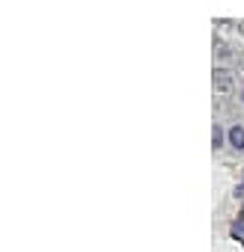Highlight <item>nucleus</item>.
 Returning a JSON list of instances; mask_svg holds the SVG:
<instances>
[{
	"label": "nucleus",
	"instance_id": "1",
	"mask_svg": "<svg viewBox=\"0 0 244 252\" xmlns=\"http://www.w3.org/2000/svg\"><path fill=\"white\" fill-rule=\"evenodd\" d=\"M214 86H217L220 92H226V89L232 86V77H229L226 68H217V71H214Z\"/></svg>",
	"mask_w": 244,
	"mask_h": 252
},
{
	"label": "nucleus",
	"instance_id": "2",
	"mask_svg": "<svg viewBox=\"0 0 244 252\" xmlns=\"http://www.w3.org/2000/svg\"><path fill=\"white\" fill-rule=\"evenodd\" d=\"M229 143L235 149H244V128H238V125H235V128L229 131Z\"/></svg>",
	"mask_w": 244,
	"mask_h": 252
},
{
	"label": "nucleus",
	"instance_id": "3",
	"mask_svg": "<svg viewBox=\"0 0 244 252\" xmlns=\"http://www.w3.org/2000/svg\"><path fill=\"white\" fill-rule=\"evenodd\" d=\"M211 140H214V146H220V143H223V131L217 128V125H214V134H211Z\"/></svg>",
	"mask_w": 244,
	"mask_h": 252
},
{
	"label": "nucleus",
	"instance_id": "4",
	"mask_svg": "<svg viewBox=\"0 0 244 252\" xmlns=\"http://www.w3.org/2000/svg\"><path fill=\"white\" fill-rule=\"evenodd\" d=\"M232 234H241V237H244V222H241V225H235V228H232Z\"/></svg>",
	"mask_w": 244,
	"mask_h": 252
},
{
	"label": "nucleus",
	"instance_id": "5",
	"mask_svg": "<svg viewBox=\"0 0 244 252\" xmlns=\"http://www.w3.org/2000/svg\"><path fill=\"white\" fill-rule=\"evenodd\" d=\"M241 101H244V95H241Z\"/></svg>",
	"mask_w": 244,
	"mask_h": 252
},
{
	"label": "nucleus",
	"instance_id": "6",
	"mask_svg": "<svg viewBox=\"0 0 244 252\" xmlns=\"http://www.w3.org/2000/svg\"><path fill=\"white\" fill-rule=\"evenodd\" d=\"M241 196H244V193H241Z\"/></svg>",
	"mask_w": 244,
	"mask_h": 252
}]
</instances>
